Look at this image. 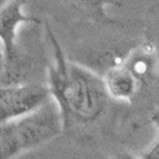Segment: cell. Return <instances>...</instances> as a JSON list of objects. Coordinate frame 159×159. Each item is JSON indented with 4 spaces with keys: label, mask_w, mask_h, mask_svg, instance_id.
<instances>
[{
    "label": "cell",
    "mask_w": 159,
    "mask_h": 159,
    "mask_svg": "<svg viewBox=\"0 0 159 159\" xmlns=\"http://www.w3.org/2000/svg\"><path fill=\"white\" fill-rule=\"evenodd\" d=\"M21 152L13 121L0 125V159H13Z\"/></svg>",
    "instance_id": "8"
},
{
    "label": "cell",
    "mask_w": 159,
    "mask_h": 159,
    "mask_svg": "<svg viewBox=\"0 0 159 159\" xmlns=\"http://www.w3.org/2000/svg\"><path fill=\"white\" fill-rule=\"evenodd\" d=\"M8 1H10V0H0V7H2V6L8 2Z\"/></svg>",
    "instance_id": "12"
},
{
    "label": "cell",
    "mask_w": 159,
    "mask_h": 159,
    "mask_svg": "<svg viewBox=\"0 0 159 159\" xmlns=\"http://www.w3.org/2000/svg\"><path fill=\"white\" fill-rule=\"evenodd\" d=\"M50 99L45 82L0 85V125L12 122Z\"/></svg>",
    "instance_id": "4"
},
{
    "label": "cell",
    "mask_w": 159,
    "mask_h": 159,
    "mask_svg": "<svg viewBox=\"0 0 159 159\" xmlns=\"http://www.w3.org/2000/svg\"><path fill=\"white\" fill-rule=\"evenodd\" d=\"M101 78L111 100L128 102L134 100L137 93L143 90L140 84L124 64V60L109 68Z\"/></svg>",
    "instance_id": "7"
},
{
    "label": "cell",
    "mask_w": 159,
    "mask_h": 159,
    "mask_svg": "<svg viewBox=\"0 0 159 159\" xmlns=\"http://www.w3.org/2000/svg\"><path fill=\"white\" fill-rule=\"evenodd\" d=\"M27 0H10L0 7V43L3 53L15 47L21 28L29 24H39L37 17L25 11Z\"/></svg>",
    "instance_id": "5"
},
{
    "label": "cell",
    "mask_w": 159,
    "mask_h": 159,
    "mask_svg": "<svg viewBox=\"0 0 159 159\" xmlns=\"http://www.w3.org/2000/svg\"><path fill=\"white\" fill-rule=\"evenodd\" d=\"M39 26L40 22L22 27L15 47L8 53H3V85L43 82L41 77L47 75L49 61Z\"/></svg>",
    "instance_id": "2"
},
{
    "label": "cell",
    "mask_w": 159,
    "mask_h": 159,
    "mask_svg": "<svg viewBox=\"0 0 159 159\" xmlns=\"http://www.w3.org/2000/svg\"><path fill=\"white\" fill-rule=\"evenodd\" d=\"M22 152L39 148L57 138L65 129L64 118L52 98L13 121Z\"/></svg>",
    "instance_id": "3"
},
{
    "label": "cell",
    "mask_w": 159,
    "mask_h": 159,
    "mask_svg": "<svg viewBox=\"0 0 159 159\" xmlns=\"http://www.w3.org/2000/svg\"><path fill=\"white\" fill-rule=\"evenodd\" d=\"M81 18V20L102 27H122L120 19L114 18L107 12L109 7L119 8L122 6L120 0H59Z\"/></svg>",
    "instance_id": "6"
},
{
    "label": "cell",
    "mask_w": 159,
    "mask_h": 159,
    "mask_svg": "<svg viewBox=\"0 0 159 159\" xmlns=\"http://www.w3.org/2000/svg\"><path fill=\"white\" fill-rule=\"evenodd\" d=\"M108 159H138V158H136L131 154H128V152H118V154L114 155V156H111Z\"/></svg>",
    "instance_id": "11"
},
{
    "label": "cell",
    "mask_w": 159,
    "mask_h": 159,
    "mask_svg": "<svg viewBox=\"0 0 159 159\" xmlns=\"http://www.w3.org/2000/svg\"><path fill=\"white\" fill-rule=\"evenodd\" d=\"M5 79V55H3L2 45L0 43V85H3Z\"/></svg>",
    "instance_id": "10"
},
{
    "label": "cell",
    "mask_w": 159,
    "mask_h": 159,
    "mask_svg": "<svg viewBox=\"0 0 159 159\" xmlns=\"http://www.w3.org/2000/svg\"><path fill=\"white\" fill-rule=\"evenodd\" d=\"M139 159H159L158 140H156L155 143H151L150 147H148V148L141 154V156Z\"/></svg>",
    "instance_id": "9"
},
{
    "label": "cell",
    "mask_w": 159,
    "mask_h": 159,
    "mask_svg": "<svg viewBox=\"0 0 159 159\" xmlns=\"http://www.w3.org/2000/svg\"><path fill=\"white\" fill-rule=\"evenodd\" d=\"M43 31L52 50L46 85L60 109L65 128L71 124H93L101 118L111 100L102 78L67 57L49 22L45 24Z\"/></svg>",
    "instance_id": "1"
}]
</instances>
